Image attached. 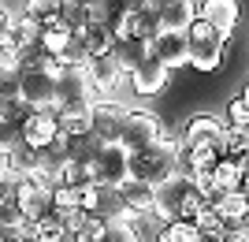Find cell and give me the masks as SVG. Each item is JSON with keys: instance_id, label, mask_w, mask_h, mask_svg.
<instances>
[{"instance_id": "cell-34", "label": "cell", "mask_w": 249, "mask_h": 242, "mask_svg": "<svg viewBox=\"0 0 249 242\" xmlns=\"http://www.w3.org/2000/svg\"><path fill=\"white\" fill-rule=\"evenodd\" d=\"M37 242H67V239H37Z\"/></svg>"}, {"instance_id": "cell-28", "label": "cell", "mask_w": 249, "mask_h": 242, "mask_svg": "<svg viewBox=\"0 0 249 242\" xmlns=\"http://www.w3.org/2000/svg\"><path fill=\"white\" fill-rule=\"evenodd\" d=\"M71 209H78V190L60 183V186L52 190V212H71Z\"/></svg>"}, {"instance_id": "cell-21", "label": "cell", "mask_w": 249, "mask_h": 242, "mask_svg": "<svg viewBox=\"0 0 249 242\" xmlns=\"http://www.w3.org/2000/svg\"><path fill=\"white\" fill-rule=\"evenodd\" d=\"M212 212L219 220H246L249 212V201H246V190H234V194H219L212 201Z\"/></svg>"}, {"instance_id": "cell-4", "label": "cell", "mask_w": 249, "mask_h": 242, "mask_svg": "<svg viewBox=\"0 0 249 242\" xmlns=\"http://www.w3.org/2000/svg\"><path fill=\"white\" fill-rule=\"evenodd\" d=\"M223 119L216 116H194L186 127H182V134H178V146L182 149H212L216 160H227V146H223Z\"/></svg>"}, {"instance_id": "cell-12", "label": "cell", "mask_w": 249, "mask_h": 242, "mask_svg": "<svg viewBox=\"0 0 249 242\" xmlns=\"http://www.w3.org/2000/svg\"><path fill=\"white\" fill-rule=\"evenodd\" d=\"M197 19V4L194 0H164L156 11V26L171 34H186V26Z\"/></svg>"}, {"instance_id": "cell-32", "label": "cell", "mask_w": 249, "mask_h": 242, "mask_svg": "<svg viewBox=\"0 0 249 242\" xmlns=\"http://www.w3.org/2000/svg\"><path fill=\"white\" fill-rule=\"evenodd\" d=\"M223 242H249V239H246V231H234V235H227Z\"/></svg>"}, {"instance_id": "cell-31", "label": "cell", "mask_w": 249, "mask_h": 242, "mask_svg": "<svg viewBox=\"0 0 249 242\" xmlns=\"http://www.w3.org/2000/svg\"><path fill=\"white\" fill-rule=\"evenodd\" d=\"M8 26H11V11L0 4V37H4V30H8Z\"/></svg>"}, {"instance_id": "cell-7", "label": "cell", "mask_w": 249, "mask_h": 242, "mask_svg": "<svg viewBox=\"0 0 249 242\" xmlns=\"http://www.w3.org/2000/svg\"><path fill=\"white\" fill-rule=\"evenodd\" d=\"M126 112H130V108H123L115 97H108V101H101V97H97L93 105H89V134H93L101 146L119 142V130H123Z\"/></svg>"}, {"instance_id": "cell-35", "label": "cell", "mask_w": 249, "mask_h": 242, "mask_svg": "<svg viewBox=\"0 0 249 242\" xmlns=\"http://www.w3.org/2000/svg\"><path fill=\"white\" fill-rule=\"evenodd\" d=\"M0 242H8V239H4V231H0Z\"/></svg>"}, {"instance_id": "cell-33", "label": "cell", "mask_w": 249, "mask_h": 242, "mask_svg": "<svg viewBox=\"0 0 249 242\" xmlns=\"http://www.w3.org/2000/svg\"><path fill=\"white\" fill-rule=\"evenodd\" d=\"M8 186H11V183H8V175H0V198L8 194Z\"/></svg>"}, {"instance_id": "cell-19", "label": "cell", "mask_w": 249, "mask_h": 242, "mask_svg": "<svg viewBox=\"0 0 249 242\" xmlns=\"http://www.w3.org/2000/svg\"><path fill=\"white\" fill-rule=\"evenodd\" d=\"M56 116V130L63 138H86L89 134V108L78 112V108H60V112H52Z\"/></svg>"}, {"instance_id": "cell-6", "label": "cell", "mask_w": 249, "mask_h": 242, "mask_svg": "<svg viewBox=\"0 0 249 242\" xmlns=\"http://www.w3.org/2000/svg\"><path fill=\"white\" fill-rule=\"evenodd\" d=\"M160 130H164L160 116H153V112H126L123 130H119V146L126 153H142V149L160 142Z\"/></svg>"}, {"instance_id": "cell-27", "label": "cell", "mask_w": 249, "mask_h": 242, "mask_svg": "<svg viewBox=\"0 0 249 242\" xmlns=\"http://www.w3.org/2000/svg\"><path fill=\"white\" fill-rule=\"evenodd\" d=\"M227 123L234 127V130H249V101L246 97H234L227 105Z\"/></svg>"}, {"instance_id": "cell-24", "label": "cell", "mask_w": 249, "mask_h": 242, "mask_svg": "<svg viewBox=\"0 0 249 242\" xmlns=\"http://www.w3.org/2000/svg\"><path fill=\"white\" fill-rule=\"evenodd\" d=\"M97 153H101V142H97L93 134L71 138V160H67V164H82V168H89V164L97 160Z\"/></svg>"}, {"instance_id": "cell-16", "label": "cell", "mask_w": 249, "mask_h": 242, "mask_svg": "<svg viewBox=\"0 0 249 242\" xmlns=\"http://www.w3.org/2000/svg\"><path fill=\"white\" fill-rule=\"evenodd\" d=\"M78 37H82V45H86V53H89V60H97V56H112L115 37H112V30H108L104 22H86L82 30H78Z\"/></svg>"}, {"instance_id": "cell-22", "label": "cell", "mask_w": 249, "mask_h": 242, "mask_svg": "<svg viewBox=\"0 0 249 242\" xmlns=\"http://www.w3.org/2000/svg\"><path fill=\"white\" fill-rule=\"evenodd\" d=\"M71 37H74V34L67 30V26H63L60 19H56V22H52V26H45V30H41V53L56 60V56L63 53V45L71 41Z\"/></svg>"}, {"instance_id": "cell-36", "label": "cell", "mask_w": 249, "mask_h": 242, "mask_svg": "<svg viewBox=\"0 0 249 242\" xmlns=\"http://www.w3.org/2000/svg\"><path fill=\"white\" fill-rule=\"evenodd\" d=\"M8 242H22V239H8Z\"/></svg>"}, {"instance_id": "cell-15", "label": "cell", "mask_w": 249, "mask_h": 242, "mask_svg": "<svg viewBox=\"0 0 249 242\" xmlns=\"http://www.w3.org/2000/svg\"><path fill=\"white\" fill-rule=\"evenodd\" d=\"M212 183H216L219 194L246 190V157L242 160H219L216 168H212Z\"/></svg>"}, {"instance_id": "cell-10", "label": "cell", "mask_w": 249, "mask_h": 242, "mask_svg": "<svg viewBox=\"0 0 249 242\" xmlns=\"http://www.w3.org/2000/svg\"><path fill=\"white\" fill-rule=\"evenodd\" d=\"M149 56H156L167 71H175V67H190V60H186V37H182V34H171V30H156L153 34V41H149Z\"/></svg>"}, {"instance_id": "cell-18", "label": "cell", "mask_w": 249, "mask_h": 242, "mask_svg": "<svg viewBox=\"0 0 249 242\" xmlns=\"http://www.w3.org/2000/svg\"><path fill=\"white\" fill-rule=\"evenodd\" d=\"M119 201H123L126 216H142V212H153V190L142 186V183L126 179L123 186H119Z\"/></svg>"}, {"instance_id": "cell-29", "label": "cell", "mask_w": 249, "mask_h": 242, "mask_svg": "<svg viewBox=\"0 0 249 242\" xmlns=\"http://www.w3.org/2000/svg\"><path fill=\"white\" fill-rule=\"evenodd\" d=\"M22 142V134H19V127H11V123H4L0 119V157H8L11 149Z\"/></svg>"}, {"instance_id": "cell-17", "label": "cell", "mask_w": 249, "mask_h": 242, "mask_svg": "<svg viewBox=\"0 0 249 242\" xmlns=\"http://www.w3.org/2000/svg\"><path fill=\"white\" fill-rule=\"evenodd\" d=\"M145 56H149V41H138V37H123V41L112 45V60L119 63V71H123V74H130Z\"/></svg>"}, {"instance_id": "cell-20", "label": "cell", "mask_w": 249, "mask_h": 242, "mask_svg": "<svg viewBox=\"0 0 249 242\" xmlns=\"http://www.w3.org/2000/svg\"><path fill=\"white\" fill-rule=\"evenodd\" d=\"M4 160H8V179L11 183H15V179H26V175L34 171V164H37V149H30L26 142H19V146L11 149Z\"/></svg>"}, {"instance_id": "cell-9", "label": "cell", "mask_w": 249, "mask_h": 242, "mask_svg": "<svg viewBox=\"0 0 249 242\" xmlns=\"http://www.w3.org/2000/svg\"><path fill=\"white\" fill-rule=\"evenodd\" d=\"M126 82H130V90H134L138 97H156V93H164V90H167L171 71H167V67L156 60V56H145V60L138 63L134 71L126 74Z\"/></svg>"}, {"instance_id": "cell-23", "label": "cell", "mask_w": 249, "mask_h": 242, "mask_svg": "<svg viewBox=\"0 0 249 242\" xmlns=\"http://www.w3.org/2000/svg\"><path fill=\"white\" fill-rule=\"evenodd\" d=\"M22 15L45 30V26H52V22L60 19V4L56 0H30V4H22Z\"/></svg>"}, {"instance_id": "cell-13", "label": "cell", "mask_w": 249, "mask_h": 242, "mask_svg": "<svg viewBox=\"0 0 249 242\" xmlns=\"http://www.w3.org/2000/svg\"><path fill=\"white\" fill-rule=\"evenodd\" d=\"M197 19L212 22V26L231 41V34L238 26V4H234V0H205V4H197Z\"/></svg>"}, {"instance_id": "cell-11", "label": "cell", "mask_w": 249, "mask_h": 242, "mask_svg": "<svg viewBox=\"0 0 249 242\" xmlns=\"http://www.w3.org/2000/svg\"><path fill=\"white\" fill-rule=\"evenodd\" d=\"M86 78H89V86H93V93L101 97V101H108V97L119 90V82H123L126 74L119 71V63H115L112 56H97V60L86 63Z\"/></svg>"}, {"instance_id": "cell-2", "label": "cell", "mask_w": 249, "mask_h": 242, "mask_svg": "<svg viewBox=\"0 0 249 242\" xmlns=\"http://www.w3.org/2000/svg\"><path fill=\"white\" fill-rule=\"evenodd\" d=\"M186 60L197 67V71H216L219 60H223V45H227V37L212 26V22L205 19H194L186 26Z\"/></svg>"}, {"instance_id": "cell-30", "label": "cell", "mask_w": 249, "mask_h": 242, "mask_svg": "<svg viewBox=\"0 0 249 242\" xmlns=\"http://www.w3.org/2000/svg\"><path fill=\"white\" fill-rule=\"evenodd\" d=\"M101 242H134V235H130V227H126V223H104Z\"/></svg>"}, {"instance_id": "cell-14", "label": "cell", "mask_w": 249, "mask_h": 242, "mask_svg": "<svg viewBox=\"0 0 249 242\" xmlns=\"http://www.w3.org/2000/svg\"><path fill=\"white\" fill-rule=\"evenodd\" d=\"M19 134L30 149H45L52 138L60 134V130H56V116H52V112H30L26 123L19 127Z\"/></svg>"}, {"instance_id": "cell-3", "label": "cell", "mask_w": 249, "mask_h": 242, "mask_svg": "<svg viewBox=\"0 0 249 242\" xmlns=\"http://www.w3.org/2000/svg\"><path fill=\"white\" fill-rule=\"evenodd\" d=\"M93 101H97V93H93V86H89V78H86V67H63L60 78H56L52 112H60V108H78V112H86Z\"/></svg>"}, {"instance_id": "cell-1", "label": "cell", "mask_w": 249, "mask_h": 242, "mask_svg": "<svg viewBox=\"0 0 249 242\" xmlns=\"http://www.w3.org/2000/svg\"><path fill=\"white\" fill-rule=\"evenodd\" d=\"M175 160H178V134L171 127H164L156 146L142 149V153H130V179L156 190L160 183H167L175 175Z\"/></svg>"}, {"instance_id": "cell-26", "label": "cell", "mask_w": 249, "mask_h": 242, "mask_svg": "<svg viewBox=\"0 0 249 242\" xmlns=\"http://www.w3.org/2000/svg\"><path fill=\"white\" fill-rule=\"evenodd\" d=\"M56 63H60V67H86V63H89V53H86V45H82L78 34L63 45V53L56 56Z\"/></svg>"}, {"instance_id": "cell-5", "label": "cell", "mask_w": 249, "mask_h": 242, "mask_svg": "<svg viewBox=\"0 0 249 242\" xmlns=\"http://www.w3.org/2000/svg\"><path fill=\"white\" fill-rule=\"evenodd\" d=\"M93 168V183L97 186H108V190H119L126 179H130V153H126L119 142H108L101 146L97 160L89 164Z\"/></svg>"}, {"instance_id": "cell-25", "label": "cell", "mask_w": 249, "mask_h": 242, "mask_svg": "<svg viewBox=\"0 0 249 242\" xmlns=\"http://www.w3.org/2000/svg\"><path fill=\"white\" fill-rule=\"evenodd\" d=\"M60 22L63 26H67V30L71 34H78L86 26V22H89V11H86V0H67V4H60Z\"/></svg>"}, {"instance_id": "cell-8", "label": "cell", "mask_w": 249, "mask_h": 242, "mask_svg": "<svg viewBox=\"0 0 249 242\" xmlns=\"http://www.w3.org/2000/svg\"><path fill=\"white\" fill-rule=\"evenodd\" d=\"M30 112H52V97H56V82L41 71H19V93H15Z\"/></svg>"}]
</instances>
